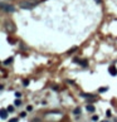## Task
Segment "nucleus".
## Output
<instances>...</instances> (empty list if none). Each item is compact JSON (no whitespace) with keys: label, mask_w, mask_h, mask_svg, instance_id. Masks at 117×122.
I'll return each mask as SVG.
<instances>
[{"label":"nucleus","mask_w":117,"mask_h":122,"mask_svg":"<svg viewBox=\"0 0 117 122\" xmlns=\"http://www.w3.org/2000/svg\"><path fill=\"white\" fill-rule=\"evenodd\" d=\"M87 108V111H88V112H94V111H96V108H94V106H92V105H88L86 107Z\"/></svg>","instance_id":"nucleus-7"},{"label":"nucleus","mask_w":117,"mask_h":122,"mask_svg":"<svg viewBox=\"0 0 117 122\" xmlns=\"http://www.w3.org/2000/svg\"><path fill=\"white\" fill-rule=\"evenodd\" d=\"M0 8H1L3 10H5V12H8V13H14V12H15V8H14L13 5L4 4V3H1V4H0Z\"/></svg>","instance_id":"nucleus-1"},{"label":"nucleus","mask_w":117,"mask_h":122,"mask_svg":"<svg viewBox=\"0 0 117 122\" xmlns=\"http://www.w3.org/2000/svg\"><path fill=\"white\" fill-rule=\"evenodd\" d=\"M33 122H39V120H34V121H33Z\"/></svg>","instance_id":"nucleus-23"},{"label":"nucleus","mask_w":117,"mask_h":122,"mask_svg":"<svg viewBox=\"0 0 117 122\" xmlns=\"http://www.w3.org/2000/svg\"><path fill=\"white\" fill-rule=\"evenodd\" d=\"M0 117H1V120H6L8 118V110H5V108L0 110Z\"/></svg>","instance_id":"nucleus-4"},{"label":"nucleus","mask_w":117,"mask_h":122,"mask_svg":"<svg viewBox=\"0 0 117 122\" xmlns=\"http://www.w3.org/2000/svg\"><path fill=\"white\" fill-rule=\"evenodd\" d=\"M111 114H112L111 110H107V111H106V116H107V117H111Z\"/></svg>","instance_id":"nucleus-14"},{"label":"nucleus","mask_w":117,"mask_h":122,"mask_svg":"<svg viewBox=\"0 0 117 122\" xmlns=\"http://www.w3.org/2000/svg\"><path fill=\"white\" fill-rule=\"evenodd\" d=\"M9 122H18V118H12Z\"/></svg>","instance_id":"nucleus-18"},{"label":"nucleus","mask_w":117,"mask_h":122,"mask_svg":"<svg viewBox=\"0 0 117 122\" xmlns=\"http://www.w3.org/2000/svg\"><path fill=\"white\" fill-rule=\"evenodd\" d=\"M73 62H81V61H79L78 58H73Z\"/></svg>","instance_id":"nucleus-22"},{"label":"nucleus","mask_w":117,"mask_h":122,"mask_svg":"<svg viewBox=\"0 0 117 122\" xmlns=\"http://www.w3.org/2000/svg\"><path fill=\"white\" fill-rule=\"evenodd\" d=\"M76 50H77V47H74V48H72V49H69V50H68V54H72L73 52H76Z\"/></svg>","instance_id":"nucleus-13"},{"label":"nucleus","mask_w":117,"mask_h":122,"mask_svg":"<svg viewBox=\"0 0 117 122\" xmlns=\"http://www.w3.org/2000/svg\"><path fill=\"white\" fill-rule=\"evenodd\" d=\"M73 113H74V114H79V113H81V108H79V107H76L74 111H73Z\"/></svg>","instance_id":"nucleus-9"},{"label":"nucleus","mask_w":117,"mask_h":122,"mask_svg":"<svg viewBox=\"0 0 117 122\" xmlns=\"http://www.w3.org/2000/svg\"><path fill=\"white\" fill-rule=\"evenodd\" d=\"M81 96L85 98H93L94 97V94H92V93H83V92H81Z\"/></svg>","instance_id":"nucleus-5"},{"label":"nucleus","mask_w":117,"mask_h":122,"mask_svg":"<svg viewBox=\"0 0 117 122\" xmlns=\"http://www.w3.org/2000/svg\"><path fill=\"white\" fill-rule=\"evenodd\" d=\"M13 57H10V58H8V59H5V61H4V64L6 65V64H10V63H12V62H13Z\"/></svg>","instance_id":"nucleus-8"},{"label":"nucleus","mask_w":117,"mask_h":122,"mask_svg":"<svg viewBox=\"0 0 117 122\" xmlns=\"http://www.w3.org/2000/svg\"><path fill=\"white\" fill-rule=\"evenodd\" d=\"M23 86L24 87H28L29 86V81L28 79H23Z\"/></svg>","instance_id":"nucleus-11"},{"label":"nucleus","mask_w":117,"mask_h":122,"mask_svg":"<svg viewBox=\"0 0 117 122\" xmlns=\"http://www.w3.org/2000/svg\"><path fill=\"white\" fill-rule=\"evenodd\" d=\"M108 72H109V74L113 76V77L117 76V68L115 67V65H109V67H108Z\"/></svg>","instance_id":"nucleus-3"},{"label":"nucleus","mask_w":117,"mask_h":122,"mask_svg":"<svg viewBox=\"0 0 117 122\" xmlns=\"http://www.w3.org/2000/svg\"><path fill=\"white\" fill-rule=\"evenodd\" d=\"M15 97H16V99H19L21 97V93L20 92H15Z\"/></svg>","instance_id":"nucleus-15"},{"label":"nucleus","mask_w":117,"mask_h":122,"mask_svg":"<svg viewBox=\"0 0 117 122\" xmlns=\"http://www.w3.org/2000/svg\"><path fill=\"white\" fill-rule=\"evenodd\" d=\"M36 4H38V3H28V1H23V3L20 4V8H21V9H33Z\"/></svg>","instance_id":"nucleus-2"},{"label":"nucleus","mask_w":117,"mask_h":122,"mask_svg":"<svg viewBox=\"0 0 117 122\" xmlns=\"http://www.w3.org/2000/svg\"><path fill=\"white\" fill-rule=\"evenodd\" d=\"M101 122H108V121H101Z\"/></svg>","instance_id":"nucleus-24"},{"label":"nucleus","mask_w":117,"mask_h":122,"mask_svg":"<svg viewBox=\"0 0 117 122\" xmlns=\"http://www.w3.org/2000/svg\"><path fill=\"white\" fill-rule=\"evenodd\" d=\"M6 110H8V112H13V111H14V106H9Z\"/></svg>","instance_id":"nucleus-16"},{"label":"nucleus","mask_w":117,"mask_h":122,"mask_svg":"<svg viewBox=\"0 0 117 122\" xmlns=\"http://www.w3.org/2000/svg\"><path fill=\"white\" fill-rule=\"evenodd\" d=\"M107 89H108L107 87H102V88H100V89H98V92H100V93H103V92H106Z\"/></svg>","instance_id":"nucleus-10"},{"label":"nucleus","mask_w":117,"mask_h":122,"mask_svg":"<svg viewBox=\"0 0 117 122\" xmlns=\"http://www.w3.org/2000/svg\"><path fill=\"white\" fill-rule=\"evenodd\" d=\"M14 105H15V106H20V105H21V101H20V99H15Z\"/></svg>","instance_id":"nucleus-12"},{"label":"nucleus","mask_w":117,"mask_h":122,"mask_svg":"<svg viewBox=\"0 0 117 122\" xmlns=\"http://www.w3.org/2000/svg\"><path fill=\"white\" fill-rule=\"evenodd\" d=\"M25 116H27V113H25V112H21L20 113V117H25Z\"/></svg>","instance_id":"nucleus-20"},{"label":"nucleus","mask_w":117,"mask_h":122,"mask_svg":"<svg viewBox=\"0 0 117 122\" xmlns=\"http://www.w3.org/2000/svg\"><path fill=\"white\" fill-rule=\"evenodd\" d=\"M94 1H96L97 4H102V0H94Z\"/></svg>","instance_id":"nucleus-21"},{"label":"nucleus","mask_w":117,"mask_h":122,"mask_svg":"<svg viewBox=\"0 0 117 122\" xmlns=\"http://www.w3.org/2000/svg\"><path fill=\"white\" fill-rule=\"evenodd\" d=\"M92 120H93V121H98V116H93Z\"/></svg>","instance_id":"nucleus-19"},{"label":"nucleus","mask_w":117,"mask_h":122,"mask_svg":"<svg viewBox=\"0 0 117 122\" xmlns=\"http://www.w3.org/2000/svg\"><path fill=\"white\" fill-rule=\"evenodd\" d=\"M79 65H82V67H87V65H88V61H87V59H82V61L79 62Z\"/></svg>","instance_id":"nucleus-6"},{"label":"nucleus","mask_w":117,"mask_h":122,"mask_svg":"<svg viewBox=\"0 0 117 122\" xmlns=\"http://www.w3.org/2000/svg\"><path fill=\"white\" fill-rule=\"evenodd\" d=\"M27 111H29V112H30V111H33V106H30V105H29V106L27 107Z\"/></svg>","instance_id":"nucleus-17"}]
</instances>
